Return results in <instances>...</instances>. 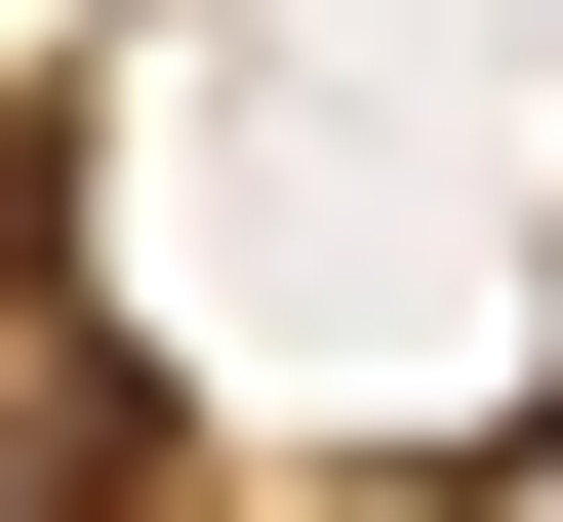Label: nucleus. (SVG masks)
<instances>
[{"mask_svg": "<svg viewBox=\"0 0 563 522\" xmlns=\"http://www.w3.org/2000/svg\"><path fill=\"white\" fill-rule=\"evenodd\" d=\"M121 482H162V402H121V281L0 201V522H121Z\"/></svg>", "mask_w": 563, "mask_h": 522, "instance_id": "obj_1", "label": "nucleus"}]
</instances>
